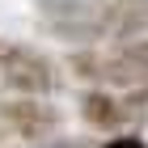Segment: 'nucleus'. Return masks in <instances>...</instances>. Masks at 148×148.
I'll list each match as a JSON object with an SVG mask.
<instances>
[{
    "label": "nucleus",
    "instance_id": "obj_4",
    "mask_svg": "<svg viewBox=\"0 0 148 148\" xmlns=\"http://www.w3.org/2000/svg\"><path fill=\"white\" fill-rule=\"evenodd\" d=\"M0 127L17 140H47L59 131V106L47 97H4L0 102Z\"/></svg>",
    "mask_w": 148,
    "mask_h": 148
},
{
    "label": "nucleus",
    "instance_id": "obj_8",
    "mask_svg": "<svg viewBox=\"0 0 148 148\" xmlns=\"http://www.w3.org/2000/svg\"><path fill=\"white\" fill-rule=\"evenodd\" d=\"M0 136H4V127H0Z\"/></svg>",
    "mask_w": 148,
    "mask_h": 148
},
{
    "label": "nucleus",
    "instance_id": "obj_5",
    "mask_svg": "<svg viewBox=\"0 0 148 148\" xmlns=\"http://www.w3.org/2000/svg\"><path fill=\"white\" fill-rule=\"evenodd\" d=\"M80 119L93 131H127V127L136 123L123 89H102V85H93V89L80 93Z\"/></svg>",
    "mask_w": 148,
    "mask_h": 148
},
{
    "label": "nucleus",
    "instance_id": "obj_3",
    "mask_svg": "<svg viewBox=\"0 0 148 148\" xmlns=\"http://www.w3.org/2000/svg\"><path fill=\"white\" fill-rule=\"evenodd\" d=\"M0 89L13 97H51L59 89V64L30 42L0 38Z\"/></svg>",
    "mask_w": 148,
    "mask_h": 148
},
{
    "label": "nucleus",
    "instance_id": "obj_2",
    "mask_svg": "<svg viewBox=\"0 0 148 148\" xmlns=\"http://www.w3.org/2000/svg\"><path fill=\"white\" fill-rule=\"evenodd\" d=\"M38 25L68 47H97L110 38V0H34Z\"/></svg>",
    "mask_w": 148,
    "mask_h": 148
},
{
    "label": "nucleus",
    "instance_id": "obj_7",
    "mask_svg": "<svg viewBox=\"0 0 148 148\" xmlns=\"http://www.w3.org/2000/svg\"><path fill=\"white\" fill-rule=\"evenodd\" d=\"M97 148H148L140 136H114V140H106V144H97Z\"/></svg>",
    "mask_w": 148,
    "mask_h": 148
},
{
    "label": "nucleus",
    "instance_id": "obj_1",
    "mask_svg": "<svg viewBox=\"0 0 148 148\" xmlns=\"http://www.w3.org/2000/svg\"><path fill=\"white\" fill-rule=\"evenodd\" d=\"M68 68L80 80H93L102 89H144L148 85V38L114 42L110 51L76 47L68 55Z\"/></svg>",
    "mask_w": 148,
    "mask_h": 148
},
{
    "label": "nucleus",
    "instance_id": "obj_6",
    "mask_svg": "<svg viewBox=\"0 0 148 148\" xmlns=\"http://www.w3.org/2000/svg\"><path fill=\"white\" fill-rule=\"evenodd\" d=\"M148 38V0H110V42Z\"/></svg>",
    "mask_w": 148,
    "mask_h": 148
}]
</instances>
